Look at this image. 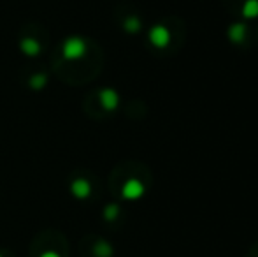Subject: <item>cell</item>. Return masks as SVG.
<instances>
[{"label": "cell", "instance_id": "obj_1", "mask_svg": "<svg viewBox=\"0 0 258 257\" xmlns=\"http://www.w3.org/2000/svg\"><path fill=\"white\" fill-rule=\"evenodd\" d=\"M44 257H56V255H54V254H46Z\"/></svg>", "mask_w": 258, "mask_h": 257}]
</instances>
